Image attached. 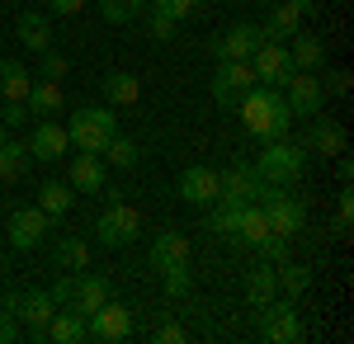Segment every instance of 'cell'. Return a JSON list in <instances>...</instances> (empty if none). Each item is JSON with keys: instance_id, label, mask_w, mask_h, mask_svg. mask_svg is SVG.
Masks as SVG:
<instances>
[{"instance_id": "1f68e13d", "label": "cell", "mask_w": 354, "mask_h": 344, "mask_svg": "<svg viewBox=\"0 0 354 344\" xmlns=\"http://www.w3.org/2000/svg\"><path fill=\"white\" fill-rule=\"evenodd\" d=\"M104 99H109V104H137V99H142V80H137L133 71H113V76L104 80Z\"/></svg>"}, {"instance_id": "ab89813d", "label": "cell", "mask_w": 354, "mask_h": 344, "mask_svg": "<svg viewBox=\"0 0 354 344\" xmlns=\"http://www.w3.org/2000/svg\"><path fill=\"white\" fill-rule=\"evenodd\" d=\"M161 278H165V283H161L165 297H189V265H185V269H165Z\"/></svg>"}, {"instance_id": "ee69618b", "label": "cell", "mask_w": 354, "mask_h": 344, "mask_svg": "<svg viewBox=\"0 0 354 344\" xmlns=\"http://www.w3.org/2000/svg\"><path fill=\"white\" fill-rule=\"evenodd\" d=\"M156 344H185V325H175V321L156 325Z\"/></svg>"}, {"instance_id": "2e32d148", "label": "cell", "mask_w": 354, "mask_h": 344, "mask_svg": "<svg viewBox=\"0 0 354 344\" xmlns=\"http://www.w3.org/2000/svg\"><path fill=\"white\" fill-rule=\"evenodd\" d=\"M180 198L194 203V208L218 203V170H213V165H189V170L180 175Z\"/></svg>"}, {"instance_id": "f35d334b", "label": "cell", "mask_w": 354, "mask_h": 344, "mask_svg": "<svg viewBox=\"0 0 354 344\" xmlns=\"http://www.w3.org/2000/svg\"><path fill=\"white\" fill-rule=\"evenodd\" d=\"M255 250H260V255H265L270 265H283V260H288V236H279V231H270V236L260 240Z\"/></svg>"}, {"instance_id": "d4e9b609", "label": "cell", "mask_w": 354, "mask_h": 344, "mask_svg": "<svg viewBox=\"0 0 354 344\" xmlns=\"http://www.w3.org/2000/svg\"><path fill=\"white\" fill-rule=\"evenodd\" d=\"M307 146H312V151H317V156H340V151H345V128H340V123H312V128H307Z\"/></svg>"}, {"instance_id": "9a60e30c", "label": "cell", "mask_w": 354, "mask_h": 344, "mask_svg": "<svg viewBox=\"0 0 354 344\" xmlns=\"http://www.w3.org/2000/svg\"><path fill=\"white\" fill-rule=\"evenodd\" d=\"M48 236V212L43 208H15L10 212V245L15 250H33Z\"/></svg>"}, {"instance_id": "ba28073f", "label": "cell", "mask_w": 354, "mask_h": 344, "mask_svg": "<svg viewBox=\"0 0 354 344\" xmlns=\"http://www.w3.org/2000/svg\"><path fill=\"white\" fill-rule=\"evenodd\" d=\"M250 85H255V66L250 61H218V71H213V99L222 108H236Z\"/></svg>"}, {"instance_id": "5b68a950", "label": "cell", "mask_w": 354, "mask_h": 344, "mask_svg": "<svg viewBox=\"0 0 354 344\" xmlns=\"http://www.w3.org/2000/svg\"><path fill=\"white\" fill-rule=\"evenodd\" d=\"M279 95H283V104H288L293 118H317L322 104H326V90H322V80L312 76V71H293Z\"/></svg>"}, {"instance_id": "6da1fadb", "label": "cell", "mask_w": 354, "mask_h": 344, "mask_svg": "<svg viewBox=\"0 0 354 344\" xmlns=\"http://www.w3.org/2000/svg\"><path fill=\"white\" fill-rule=\"evenodd\" d=\"M236 113H241L245 133L260 137V142H279V137H288V123H293V113H288V104H283V95H279L274 85H260V80L241 95Z\"/></svg>"}, {"instance_id": "8fae6325", "label": "cell", "mask_w": 354, "mask_h": 344, "mask_svg": "<svg viewBox=\"0 0 354 344\" xmlns=\"http://www.w3.org/2000/svg\"><path fill=\"white\" fill-rule=\"evenodd\" d=\"M260 193H265V180L245 160H236L227 175H218V198H227V203H260Z\"/></svg>"}, {"instance_id": "b9f144b4", "label": "cell", "mask_w": 354, "mask_h": 344, "mask_svg": "<svg viewBox=\"0 0 354 344\" xmlns=\"http://www.w3.org/2000/svg\"><path fill=\"white\" fill-rule=\"evenodd\" d=\"M15 340H19V321H15V312L0 307V344H15Z\"/></svg>"}, {"instance_id": "74e56055", "label": "cell", "mask_w": 354, "mask_h": 344, "mask_svg": "<svg viewBox=\"0 0 354 344\" xmlns=\"http://www.w3.org/2000/svg\"><path fill=\"white\" fill-rule=\"evenodd\" d=\"M38 57H43V61H38L43 80H57V85H62V80H66V71H71V61H66L62 52H53V48H48V52H38Z\"/></svg>"}, {"instance_id": "4dcf8cb0", "label": "cell", "mask_w": 354, "mask_h": 344, "mask_svg": "<svg viewBox=\"0 0 354 344\" xmlns=\"http://www.w3.org/2000/svg\"><path fill=\"white\" fill-rule=\"evenodd\" d=\"M28 113H38V118H48V113H57L62 108V85L57 80H38V85H28Z\"/></svg>"}, {"instance_id": "f1b7e54d", "label": "cell", "mask_w": 354, "mask_h": 344, "mask_svg": "<svg viewBox=\"0 0 354 344\" xmlns=\"http://www.w3.org/2000/svg\"><path fill=\"white\" fill-rule=\"evenodd\" d=\"M28 85L33 76L24 71V61H0V99H28Z\"/></svg>"}, {"instance_id": "484cf974", "label": "cell", "mask_w": 354, "mask_h": 344, "mask_svg": "<svg viewBox=\"0 0 354 344\" xmlns=\"http://www.w3.org/2000/svg\"><path fill=\"white\" fill-rule=\"evenodd\" d=\"M274 292H279V278H274V265H260L250 269V278H245V302L260 312V307H270Z\"/></svg>"}, {"instance_id": "d6a6232c", "label": "cell", "mask_w": 354, "mask_h": 344, "mask_svg": "<svg viewBox=\"0 0 354 344\" xmlns=\"http://www.w3.org/2000/svg\"><path fill=\"white\" fill-rule=\"evenodd\" d=\"M53 265H57V269H76V274H81V269L90 265V245H85L81 236H66V240L53 250Z\"/></svg>"}, {"instance_id": "7c38bea8", "label": "cell", "mask_w": 354, "mask_h": 344, "mask_svg": "<svg viewBox=\"0 0 354 344\" xmlns=\"http://www.w3.org/2000/svg\"><path fill=\"white\" fill-rule=\"evenodd\" d=\"M142 231V212L128 203H113L100 212V245H133Z\"/></svg>"}, {"instance_id": "3957f363", "label": "cell", "mask_w": 354, "mask_h": 344, "mask_svg": "<svg viewBox=\"0 0 354 344\" xmlns=\"http://www.w3.org/2000/svg\"><path fill=\"white\" fill-rule=\"evenodd\" d=\"M118 133V118H113V108L104 104H85L71 113V123H66V137H71V146H81V151H104L109 146V137Z\"/></svg>"}, {"instance_id": "9c48e42d", "label": "cell", "mask_w": 354, "mask_h": 344, "mask_svg": "<svg viewBox=\"0 0 354 344\" xmlns=\"http://www.w3.org/2000/svg\"><path fill=\"white\" fill-rule=\"evenodd\" d=\"M85 330H90V340H100V344H118V340L133 335V312L109 297L95 316H85Z\"/></svg>"}, {"instance_id": "f546056e", "label": "cell", "mask_w": 354, "mask_h": 344, "mask_svg": "<svg viewBox=\"0 0 354 344\" xmlns=\"http://www.w3.org/2000/svg\"><path fill=\"white\" fill-rule=\"evenodd\" d=\"M288 57H293V71H317V66H326V43L317 33H302Z\"/></svg>"}, {"instance_id": "e0dca14e", "label": "cell", "mask_w": 354, "mask_h": 344, "mask_svg": "<svg viewBox=\"0 0 354 344\" xmlns=\"http://www.w3.org/2000/svg\"><path fill=\"white\" fill-rule=\"evenodd\" d=\"M302 15H312V0H283V5L274 10L270 19L260 24L265 43H283L288 33H298V28H302Z\"/></svg>"}, {"instance_id": "d6986e66", "label": "cell", "mask_w": 354, "mask_h": 344, "mask_svg": "<svg viewBox=\"0 0 354 344\" xmlns=\"http://www.w3.org/2000/svg\"><path fill=\"white\" fill-rule=\"evenodd\" d=\"M109 297H113V283H109V278H104V274H85V269H81L76 292H71V307H76L81 316H95Z\"/></svg>"}, {"instance_id": "d590c367", "label": "cell", "mask_w": 354, "mask_h": 344, "mask_svg": "<svg viewBox=\"0 0 354 344\" xmlns=\"http://www.w3.org/2000/svg\"><path fill=\"white\" fill-rule=\"evenodd\" d=\"M274 278H279V288L288 292V302L312 288V269H307V265H288V260L279 265V274H274Z\"/></svg>"}, {"instance_id": "277c9868", "label": "cell", "mask_w": 354, "mask_h": 344, "mask_svg": "<svg viewBox=\"0 0 354 344\" xmlns=\"http://www.w3.org/2000/svg\"><path fill=\"white\" fill-rule=\"evenodd\" d=\"M260 208H265V222H270V231H279V236H298L302 227H307V208H302L298 198H288L283 189L265 184V193H260Z\"/></svg>"}, {"instance_id": "4316f807", "label": "cell", "mask_w": 354, "mask_h": 344, "mask_svg": "<svg viewBox=\"0 0 354 344\" xmlns=\"http://www.w3.org/2000/svg\"><path fill=\"white\" fill-rule=\"evenodd\" d=\"M71 203H76V189L62 184V180H48V184L38 189V208L48 212V222H53V217H66Z\"/></svg>"}, {"instance_id": "7a4b0ae2", "label": "cell", "mask_w": 354, "mask_h": 344, "mask_svg": "<svg viewBox=\"0 0 354 344\" xmlns=\"http://www.w3.org/2000/svg\"><path fill=\"white\" fill-rule=\"evenodd\" d=\"M255 170H260V180L274 189H288L302 180V170H307V146L298 142H288V137H279V142H265V156L255 160Z\"/></svg>"}, {"instance_id": "83f0119b", "label": "cell", "mask_w": 354, "mask_h": 344, "mask_svg": "<svg viewBox=\"0 0 354 344\" xmlns=\"http://www.w3.org/2000/svg\"><path fill=\"white\" fill-rule=\"evenodd\" d=\"M28 146L24 142H10V137H5V142H0V180H5V184H15V180H24V170H28Z\"/></svg>"}, {"instance_id": "8992f818", "label": "cell", "mask_w": 354, "mask_h": 344, "mask_svg": "<svg viewBox=\"0 0 354 344\" xmlns=\"http://www.w3.org/2000/svg\"><path fill=\"white\" fill-rule=\"evenodd\" d=\"M260 340H270V344H298L302 340V316L293 312V302L283 297H274L270 307H260Z\"/></svg>"}, {"instance_id": "836d02e7", "label": "cell", "mask_w": 354, "mask_h": 344, "mask_svg": "<svg viewBox=\"0 0 354 344\" xmlns=\"http://www.w3.org/2000/svg\"><path fill=\"white\" fill-rule=\"evenodd\" d=\"M100 156H104V165H113V170H133V165H137V142H133V137H123V133H113L109 146H104Z\"/></svg>"}, {"instance_id": "8d00e7d4", "label": "cell", "mask_w": 354, "mask_h": 344, "mask_svg": "<svg viewBox=\"0 0 354 344\" xmlns=\"http://www.w3.org/2000/svg\"><path fill=\"white\" fill-rule=\"evenodd\" d=\"M137 10H142V0H100V15L109 24H133Z\"/></svg>"}, {"instance_id": "5bb4252c", "label": "cell", "mask_w": 354, "mask_h": 344, "mask_svg": "<svg viewBox=\"0 0 354 344\" xmlns=\"http://www.w3.org/2000/svg\"><path fill=\"white\" fill-rule=\"evenodd\" d=\"M66 151H71V137H66V128L53 123V118H43V123L28 133V156L43 160V165H57Z\"/></svg>"}, {"instance_id": "cb8c5ba5", "label": "cell", "mask_w": 354, "mask_h": 344, "mask_svg": "<svg viewBox=\"0 0 354 344\" xmlns=\"http://www.w3.org/2000/svg\"><path fill=\"white\" fill-rule=\"evenodd\" d=\"M270 236V222H265V208H255V203H241V217H236V245H260V240Z\"/></svg>"}, {"instance_id": "ac0fdd59", "label": "cell", "mask_w": 354, "mask_h": 344, "mask_svg": "<svg viewBox=\"0 0 354 344\" xmlns=\"http://www.w3.org/2000/svg\"><path fill=\"white\" fill-rule=\"evenodd\" d=\"M109 180V165L104 156H95V151H81V156L71 160V170H66V184L76 189V193H100Z\"/></svg>"}, {"instance_id": "f6af8a7d", "label": "cell", "mask_w": 354, "mask_h": 344, "mask_svg": "<svg viewBox=\"0 0 354 344\" xmlns=\"http://www.w3.org/2000/svg\"><path fill=\"white\" fill-rule=\"evenodd\" d=\"M322 90H326V99L330 95H345V90H350V71H326V85H322Z\"/></svg>"}, {"instance_id": "e575fe53", "label": "cell", "mask_w": 354, "mask_h": 344, "mask_svg": "<svg viewBox=\"0 0 354 344\" xmlns=\"http://www.w3.org/2000/svg\"><path fill=\"white\" fill-rule=\"evenodd\" d=\"M208 231H218V236H236V217H241V203H227V198H218V203H208Z\"/></svg>"}, {"instance_id": "ffe728a7", "label": "cell", "mask_w": 354, "mask_h": 344, "mask_svg": "<svg viewBox=\"0 0 354 344\" xmlns=\"http://www.w3.org/2000/svg\"><path fill=\"white\" fill-rule=\"evenodd\" d=\"M43 340H53V344H81V340H90L85 316L76 312V307H57L53 321L43 325Z\"/></svg>"}, {"instance_id": "7402d4cb", "label": "cell", "mask_w": 354, "mask_h": 344, "mask_svg": "<svg viewBox=\"0 0 354 344\" xmlns=\"http://www.w3.org/2000/svg\"><path fill=\"white\" fill-rule=\"evenodd\" d=\"M15 33H19V43H24L28 52H48V48H53V24H48L38 10H24L19 24H15Z\"/></svg>"}, {"instance_id": "52a82bcc", "label": "cell", "mask_w": 354, "mask_h": 344, "mask_svg": "<svg viewBox=\"0 0 354 344\" xmlns=\"http://www.w3.org/2000/svg\"><path fill=\"white\" fill-rule=\"evenodd\" d=\"M5 312H15V321H24L28 330L43 340V325L53 321L57 302H53V292H43V288H33V292H10V297H5Z\"/></svg>"}, {"instance_id": "7dc6e473", "label": "cell", "mask_w": 354, "mask_h": 344, "mask_svg": "<svg viewBox=\"0 0 354 344\" xmlns=\"http://www.w3.org/2000/svg\"><path fill=\"white\" fill-rule=\"evenodd\" d=\"M0 142H5V123H0Z\"/></svg>"}, {"instance_id": "4fadbf2b", "label": "cell", "mask_w": 354, "mask_h": 344, "mask_svg": "<svg viewBox=\"0 0 354 344\" xmlns=\"http://www.w3.org/2000/svg\"><path fill=\"white\" fill-rule=\"evenodd\" d=\"M250 66H255V80L274 85V90H283V80L293 76V57H288L283 43H260V52L250 57Z\"/></svg>"}, {"instance_id": "30bf717a", "label": "cell", "mask_w": 354, "mask_h": 344, "mask_svg": "<svg viewBox=\"0 0 354 344\" xmlns=\"http://www.w3.org/2000/svg\"><path fill=\"white\" fill-rule=\"evenodd\" d=\"M260 43H265L260 24L241 19V24H232L218 43H213V57H218V61H250V57L260 52Z\"/></svg>"}, {"instance_id": "44dd1931", "label": "cell", "mask_w": 354, "mask_h": 344, "mask_svg": "<svg viewBox=\"0 0 354 344\" xmlns=\"http://www.w3.org/2000/svg\"><path fill=\"white\" fill-rule=\"evenodd\" d=\"M189 250H194V245L180 236V231H161L156 245H151V265L161 269V274H165V269H185V265H189Z\"/></svg>"}, {"instance_id": "bcb514c9", "label": "cell", "mask_w": 354, "mask_h": 344, "mask_svg": "<svg viewBox=\"0 0 354 344\" xmlns=\"http://www.w3.org/2000/svg\"><path fill=\"white\" fill-rule=\"evenodd\" d=\"M48 10H53V15H81L85 0H48Z\"/></svg>"}, {"instance_id": "603a6c76", "label": "cell", "mask_w": 354, "mask_h": 344, "mask_svg": "<svg viewBox=\"0 0 354 344\" xmlns=\"http://www.w3.org/2000/svg\"><path fill=\"white\" fill-rule=\"evenodd\" d=\"M151 5H156V15H151V38H170L175 24L194 15L198 0H151Z\"/></svg>"}, {"instance_id": "60d3db41", "label": "cell", "mask_w": 354, "mask_h": 344, "mask_svg": "<svg viewBox=\"0 0 354 344\" xmlns=\"http://www.w3.org/2000/svg\"><path fill=\"white\" fill-rule=\"evenodd\" d=\"M24 118H28V104H24V99H5V118H0L5 128H24Z\"/></svg>"}, {"instance_id": "7bdbcfd3", "label": "cell", "mask_w": 354, "mask_h": 344, "mask_svg": "<svg viewBox=\"0 0 354 344\" xmlns=\"http://www.w3.org/2000/svg\"><path fill=\"white\" fill-rule=\"evenodd\" d=\"M48 292H53V302H57V307H71V292H76V278H57V283H53Z\"/></svg>"}]
</instances>
